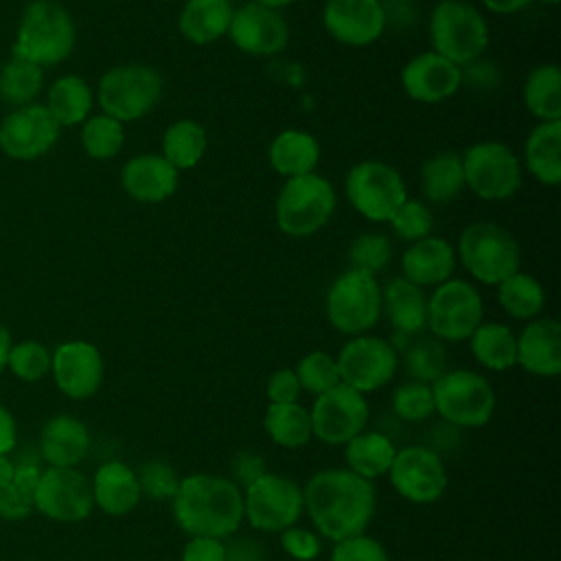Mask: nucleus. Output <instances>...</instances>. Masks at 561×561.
I'll use <instances>...</instances> for the list:
<instances>
[{
	"label": "nucleus",
	"mask_w": 561,
	"mask_h": 561,
	"mask_svg": "<svg viewBox=\"0 0 561 561\" xmlns=\"http://www.w3.org/2000/svg\"><path fill=\"white\" fill-rule=\"evenodd\" d=\"M15 476V462L9 456H0V489H4Z\"/></svg>",
	"instance_id": "59"
},
{
	"label": "nucleus",
	"mask_w": 561,
	"mask_h": 561,
	"mask_svg": "<svg viewBox=\"0 0 561 561\" xmlns=\"http://www.w3.org/2000/svg\"><path fill=\"white\" fill-rule=\"evenodd\" d=\"M263 430L272 443L285 449L305 447L313 438L309 410L298 403H270L263 416Z\"/></svg>",
	"instance_id": "37"
},
{
	"label": "nucleus",
	"mask_w": 561,
	"mask_h": 561,
	"mask_svg": "<svg viewBox=\"0 0 561 561\" xmlns=\"http://www.w3.org/2000/svg\"><path fill=\"white\" fill-rule=\"evenodd\" d=\"M162 96V77L142 64L110 68L96 90L103 114L118 123H131L147 116Z\"/></svg>",
	"instance_id": "8"
},
{
	"label": "nucleus",
	"mask_w": 561,
	"mask_h": 561,
	"mask_svg": "<svg viewBox=\"0 0 561 561\" xmlns=\"http://www.w3.org/2000/svg\"><path fill=\"white\" fill-rule=\"evenodd\" d=\"M263 473H267V467H265V460L252 451V449H243V451H237L232 462H230V480L243 491L248 489L252 482H256Z\"/></svg>",
	"instance_id": "52"
},
{
	"label": "nucleus",
	"mask_w": 561,
	"mask_h": 561,
	"mask_svg": "<svg viewBox=\"0 0 561 561\" xmlns=\"http://www.w3.org/2000/svg\"><path fill=\"white\" fill-rule=\"evenodd\" d=\"M42 469L35 462L15 465L13 480L0 489V517L18 522L35 511V486Z\"/></svg>",
	"instance_id": "42"
},
{
	"label": "nucleus",
	"mask_w": 561,
	"mask_h": 561,
	"mask_svg": "<svg viewBox=\"0 0 561 561\" xmlns=\"http://www.w3.org/2000/svg\"><path fill=\"white\" fill-rule=\"evenodd\" d=\"M331 561H390V557L383 543L366 533H359L335 541Z\"/></svg>",
	"instance_id": "50"
},
{
	"label": "nucleus",
	"mask_w": 561,
	"mask_h": 561,
	"mask_svg": "<svg viewBox=\"0 0 561 561\" xmlns=\"http://www.w3.org/2000/svg\"><path fill=\"white\" fill-rule=\"evenodd\" d=\"M228 2H230V0H228Z\"/></svg>",
	"instance_id": "62"
},
{
	"label": "nucleus",
	"mask_w": 561,
	"mask_h": 561,
	"mask_svg": "<svg viewBox=\"0 0 561 561\" xmlns=\"http://www.w3.org/2000/svg\"><path fill=\"white\" fill-rule=\"evenodd\" d=\"M61 127L42 103L13 107L0 123V149L13 160L46 156L59 140Z\"/></svg>",
	"instance_id": "18"
},
{
	"label": "nucleus",
	"mask_w": 561,
	"mask_h": 561,
	"mask_svg": "<svg viewBox=\"0 0 561 561\" xmlns=\"http://www.w3.org/2000/svg\"><path fill=\"white\" fill-rule=\"evenodd\" d=\"M232 11L228 0H186L180 11L178 28L191 44H213L228 33Z\"/></svg>",
	"instance_id": "29"
},
{
	"label": "nucleus",
	"mask_w": 561,
	"mask_h": 561,
	"mask_svg": "<svg viewBox=\"0 0 561 561\" xmlns=\"http://www.w3.org/2000/svg\"><path fill=\"white\" fill-rule=\"evenodd\" d=\"M327 318L344 335H364L381 316V287L375 276L348 270L340 274L327 291Z\"/></svg>",
	"instance_id": "9"
},
{
	"label": "nucleus",
	"mask_w": 561,
	"mask_h": 561,
	"mask_svg": "<svg viewBox=\"0 0 561 561\" xmlns=\"http://www.w3.org/2000/svg\"><path fill=\"white\" fill-rule=\"evenodd\" d=\"M392 410L401 421L419 423L434 414V394L430 383L408 381L392 392Z\"/></svg>",
	"instance_id": "47"
},
{
	"label": "nucleus",
	"mask_w": 561,
	"mask_h": 561,
	"mask_svg": "<svg viewBox=\"0 0 561 561\" xmlns=\"http://www.w3.org/2000/svg\"><path fill=\"white\" fill-rule=\"evenodd\" d=\"M302 506L316 530L340 541L359 535L370 524L377 508V491L351 469H322L302 486Z\"/></svg>",
	"instance_id": "1"
},
{
	"label": "nucleus",
	"mask_w": 561,
	"mask_h": 561,
	"mask_svg": "<svg viewBox=\"0 0 561 561\" xmlns=\"http://www.w3.org/2000/svg\"><path fill=\"white\" fill-rule=\"evenodd\" d=\"M226 546V561H267V550L261 546V541L250 537L228 539Z\"/></svg>",
	"instance_id": "55"
},
{
	"label": "nucleus",
	"mask_w": 561,
	"mask_h": 561,
	"mask_svg": "<svg viewBox=\"0 0 561 561\" xmlns=\"http://www.w3.org/2000/svg\"><path fill=\"white\" fill-rule=\"evenodd\" d=\"M390 226L399 239L414 243L430 237L434 219L421 199H405L390 217Z\"/></svg>",
	"instance_id": "48"
},
{
	"label": "nucleus",
	"mask_w": 561,
	"mask_h": 561,
	"mask_svg": "<svg viewBox=\"0 0 561 561\" xmlns=\"http://www.w3.org/2000/svg\"><path fill=\"white\" fill-rule=\"evenodd\" d=\"M394 351H403V364L412 381L434 383L447 370L445 344L434 335L397 333L390 342Z\"/></svg>",
	"instance_id": "30"
},
{
	"label": "nucleus",
	"mask_w": 561,
	"mask_h": 561,
	"mask_svg": "<svg viewBox=\"0 0 561 561\" xmlns=\"http://www.w3.org/2000/svg\"><path fill=\"white\" fill-rule=\"evenodd\" d=\"M267 158L272 169L289 180L316 173V167L320 162V145L309 131L285 129L272 140Z\"/></svg>",
	"instance_id": "31"
},
{
	"label": "nucleus",
	"mask_w": 561,
	"mask_h": 561,
	"mask_svg": "<svg viewBox=\"0 0 561 561\" xmlns=\"http://www.w3.org/2000/svg\"><path fill=\"white\" fill-rule=\"evenodd\" d=\"M497 302L515 320H535L546 305V291L537 278L515 272L497 285Z\"/></svg>",
	"instance_id": "40"
},
{
	"label": "nucleus",
	"mask_w": 561,
	"mask_h": 561,
	"mask_svg": "<svg viewBox=\"0 0 561 561\" xmlns=\"http://www.w3.org/2000/svg\"><path fill=\"white\" fill-rule=\"evenodd\" d=\"M50 362H53V353L46 344L37 340H24L11 346L7 368L20 381L35 383L50 373Z\"/></svg>",
	"instance_id": "44"
},
{
	"label": "nucleus",
	"mask_w": 561,
	"mask_h": 561,
	"mask_svg": "<svg viewBox=\"0 0 561 561\" xmlns=\"http://www.w3.org/2000/svg\"><path fill=\"white\" fill-rule=\"evenodd\" d=\"M44 88V68L11 55L0 68V99L11 107L35 103Z\"/></svg>",
	"instance_id": "41"
},
{
	"label": "nucleus",
	"mask_w": 561,
	"mask_h": 561,
	"mask_svg": "<svg viewBox=\"0 0 561 561\" xmlns=\"http://www.w3.org/2000/svg\"><path fill=\"white\" fill-rule=\"evenodd\" d=\"M524 158L528 173L546 186L561 182V121L539 123L526 138Z\"/></svg>",
	"instance_id": "32"
},
{
	"label": "nucleus",
	"mask_w": 561,
	"mask_h": 561,
	"mask_svg": "<svg viewBox=\"0 0 561 561\" xmlns=\"http://www.w3.org/2000/svg\"><path fill=\"white\" fill-rule=\"evenodd\" d=\"M434 412L456 427H482L495 412V392L486 377L469 368L445 370L434 383Z\"/></svg>",
	"instance_id": "7"
},
{
	"label": "nucleus",
	"mask_w": 561,
	"mask_h": 561,
	"mask_svg": "<svg viewBox=\"0 0 561 561\" xmlns=\"http://www.w3.org/2000/svg\"><path fill=\"white\" fill-rule=\"evenodd\" d=\"M327 33L346 46H368L386 28L381 0H327L322 11Z\"/></svg>",
	"instance_id": "21"
},
{
	"label": "nucleus",
	"mask_w": 561,
	"mask_h": 561,
	"mask_svg": "<svg viewBox=\"0 0 561 561\" xmlns=\"http://www.w3.org/2000/svg\"><path fill=\"white\" fill-rule=\"evenodd\" d=\"M173 517L191 537H232L243 522V491L213 473H191L173 495Z\"/></svg>",
	"instance_id": "2"
},
{
	"label": "nucleus",
	"mask_w": 561,
	"mask_h": 561,
	"mask_svg": "<svg viewBox=\"0 0 561 561\" xmlns=\"http://www.w3.org/2000/svg\"><path fill=\"white\" fill-rule=\"evenodd\" d=\"M35 511L61 524L83 522L94 511L92 484L77 467H46L35 486Z\"/></svg>",
	"instance_id": "14"
},
{
	"label": "nucleus",
	"mask_w": 561,
	"mask_h": 561,
	"mask_svg": "<svg viewBox=\"0 0 561 561\" xmlns=\"http://www.w3.org/2000/svg\"><path fill=\"white\" fill-rule=\"evenodd\" d=\"M50 373L61 394L81 401L96 394L105 366L101 351L92 342L68 340L53 351Z\"/></svg>",
	"instance_id": "19"
},
{
	"label": "nucleus",
	"mask_w": 561,
	"mask_h": 561,
	"mask_svg": "<svg viewBox=\"0 0 561 561\" xmlns=\"http://www.w3.org/2000/svg\"><path fill=\"white\" fill-rule=\"evenodd\" d=\"M125 142L123 123L107 114L88 116L81 127V147L94 160L114 158Z\"/></svg>",
	"instance_id": "43"
},
{
	"label": "nucleus",
	"mask_w": 561,
	"mask_h": 561,
	"mask_svg": "<svg viewBox=\"0 0 561 561\" xmlns=\"http://www.w3.org/2000/svg\"><path fill=\"white\" fill-rule=\"evenodd\" d=\"M182 561H226L224 539L191 537L182 550Z\"/></svg>",
	"instance_id": "54"
},
{
	"label": "nucleus",
	"mask_w": 561,
	"mask_h": 561,
	"mask_svg": "<svg viewBox=\"0 0 561 561\" xmlns=\"http://www.w3.org/2000/svg\"><path fill=\"white\" fill-rule=\"evenodd\" d=\"M388 476L392 489L412 504H432L447 489V471L440 456L423 445L397 449Z\"/></svg>",
	"instance_id": "17"
},
{
	"label": "nucleus",
	"mask_w": 561,
	"mask_h": 561,
	"mask_svg": "<svg viewBox=\"0 0 561 561\" xmlns=\"http://www.w3.org/2000/svg\"><path fill=\"white\" fill-rule=\"evenodd\" d=\"M344 188L353 208L370 221H390L408 199L401 173L379 160H364L351 167Z\"/></svg>",
	"instance_id": "11"
},
{
	"label": "nucleus",
	"mask_w": 561,
	"mask_h": 561,
	"mask_svg": "<svg viewBox=\"0 0 561 561\" xmlns=\"http://www.w3.org/2000/svg\"><path fill=\"white\" fill-rule=\"evenodd\" d=\"M524 103L539 123L561 121V70L554 64L537 66L524 83Z\"/></svg>",
	"instance_id": "38"
},
{
	"label": "nucleus",
	"mask_w": 561,
	"mask_h": 561,
	"mask_svg": "<svg viewBox=\"0 0 561 561\" xmlns=\"http://www.w3.org/2000/svg\"><path fill=\"white\" fill-rule=\"evenodd\" d=\"M228 35L248 55H276L287 46L289 26L280 11L248 2L232 11Z\"/></svg>",
	"instance_id": "20"
},
{
	"label": "nucleus",
	"mask_w": 561,
	"mask_h": 561,
	"mask_svg": "<svg viewBox=\"0 0 561 561\" xmlns=\"http://www.w3.org/2000/svg\"><path fill=\"white\" fill-rule=\"evenodd\" d=\"M136 476H138L140 493L151 500H173V495L180 486L178 473L173 471V467H169L162 460L142 462V467L136 471Z\"/></svg>",
	"instance_id": "49"
},
{
	"label": "nucleus",
	"mask_w": 561,
	"mask_h": 561,
	"mask_svg": "<svg viewBox=\"0 0 561 561\" xmlns=\"http://www.w3.org/2000/svg\"><path fill=\"white\" fill-rule=\"evenodd\" d=\"M180 171L158 153H140L123 164V191L142 204H158L169 199L178 188Z\"/></svg>",
	"instance_id": "23"
},
{
	"label": "nucleus",
	"mask_w": 561,
	"mask_h": 561,
	"mask_svg": "<svg viewBox=\"0 0 561 561\" xmlns=\"http://www.w3.org/2000/svg\"><path fill=\"white\" fill-rule=\"evenodd\" d=\"M94 94L85 79L79 75H64L53 81L46 94V110L59 123V127L79 125L90 116Z\"/></svg>",
	"instance_id": "34"
},
{
	"label": "nucleus",
	"mask_w": 561,
	"mask_h": 561,
	"mask_svg": "<svg viewBox=\"0 0 561 561\" xmlns=\"http://www.w3.org/2000/svg\"><path fill=\"white\" fill-rule=\"evenodd\" d=\"M430 42L434 53L451 64L469 66L489 44V26L482 13L465 0H440L430 15Z\"/></svg>",
	"instance_id": "4"
},
{
	"label": "nucleus",
	"mask_w": 561,
	"mask_h": 561,
	"mask_svg": "<svg viewBox=\"0 0 561 561\" xmlns=\"http://www.w3.org/2000/svg\"><path fill=\"white\" fill-rule=\"evenodd\" d=\"M340 381L353 390L366 394L386 386L399 366L397 351L392 344L377 335L351 337L335 357Z\"/></svg>",
	"instance_id": "15"
},
{
	"label": "nucleus",
	"mask_w": 561,
	"mask_h": 561,
	"mask_svg": "<svg viewBox=\"0 0 561 561\" xmlns=\"http://www.w3.org/2000/svg\"><path fill=\"white\" fill-rule=\"evenodd\" d=\"M90 449V432L72 414L48 419L39 432V456L48 467H77Z\"/></svg>",
	"instance_id": "25"
},
{
	"label": "nucleus",
	"mask_w": 561,
	"mask_h": 561,
	"mask_svg": "<svg viewBox=\"0 0 561 561\" xmlns=\"http://www.w3.org/2000/svg\"><path fill=\"white\" fill-rule=\"evenodd\" d=\"M460 83V68L434 50L412 57L401 70L405 94L419 103H440L454 96Z\"/></svg>",
	"instance_id": "22"
},
{
	"label": "nucleus",
	"mask_w": 561,
	"mask_h": 561,
	"mask_svg": "<svg viewBox=\"0 0 561 561\" xmlns=\"http://www.w3.org/2000/svg\"><path fill=\"white\" fill-rule=\"evenodd\" d=\"M333 210V184L318 173L289 178L274 206L276 226L289 237H311L331 219Z\"/></svg>",
	"instance_id": "6"
},
{
	"label": "nucleus",
	"mask_w": 561,
	"mask_h": 561,
	"mask_svg": "<svg viewBox=\"0 0 561 561\" xmlns=\"http://www.w3.org/2000/svg\"><path fill=\"white\" fill-rule=\"evenodd\" d=\"M469 348L476 362L489 370H508L517 364V337L502 322H480L469 335Z\"/></svg>",
	"instance_id": "35"
},
{
	"label": "nucleus",
	"mask_w": 561,
	"mask_h": 561,
	"mask_svg": "<svg viewBox=\"0 0 561 561\" xmlns=\"http://www.w3.org/2000/svg\"><path fill=\"white\" fill-rule=\"evenodd\" d=\"M18 443V425L13 414L0 403V456H9Z\"/></svg>",
	"instance_id": "56"
},
{
	"label": "nucleus",
	"mask_w": 561,
	"mask_h": 561,
	"mask_svg": "<svg viewBox=\"0 0 561 561\" xmlns=\"http://www.w3.org/2000/svg\"><path fill=\"white\" fill-rule=\"evenodd\" d=\"M280 535V546L283 550L296 559V561H313L320 552H322V543L320 537L309 530V528H300V526H289L285 528Z\"/></svg>",
	"instance_id": "51"
},
{
	"label": "nucleus",
	"mask_w": 561,
	"mask_h": 561,
	"mask_svg": "<svg viewBox=\"0 0 561 561\" xmlns=\"http://www.w3.org/2000/svg\"><path fill=\"white\" fill-rule=\"evenodd\" d=\"M254 2H259V4H263V7H267V9H283V7H287V4H291L294 0H254Z\"/></svg>",
	"instance_id": "60"
},
{
	"label": "nucleus",
	"mask_w": 561,
	"mask_h": 561,
	"mask_svg": "<svg viewBox=\"0 0 561 561\" xmlns=\"http://www.w3.org/2000/svg\"><path fill=\"white\" fill-rule=\"evenodd\" d=\"M458 256L465 270L484 285H500L519 272V245L500 224L473 221L458 239Z\"/></svg>",
	"instance_id": "5"
},
{
	"label": "nucleus",
	"mask_w": 561,
	"mask_h": 561,
	"mask_svg": "<svg viewBox=\"0 0 561 561\" xmlns=\"http://www.w3.org/2000/svg\"><path fill=\"white\" fill-rule=\"evenodd\" d=\"M482 296L478 289L462 280L449 278L436 285L427 298V329L440 342H462L482 322Z\"/></svg>",
	"instance_id": "13"
},
{
	"label": "nucleus",
	"mask_w": 561,
	"mask_h": 561,
	"mask_svg": "<svg viewBox=\"0 0 561 561\" xmlns=\"http://www.w3.org/2000/svg\"><path fill=\"white\" fill-rule=\"evenodd\" d=\"M456 267V252L449 241L440 237H425L414 241L401 259L403 278L419 287L440 285L449 280Z\"/></svg>",
	"instance_id": "27"
},
{
	"label": "nucleus",
	"mask_w": 561,
	"mask_h": 561,
	"mask_svg": "<svg viewBox=\"0 0 561 561\" xmlns=\"http://www.w3.org/2000/svg\"><path fill=\"white\" fill-rule=\"evenodd\" d=\"M77 39V26L68 9L57 0H31L18 22L11 55L42 68L64 61Z\"/></svg>",
	"instance_id": "3"
},
{
	"label": "nucleus",
	"mask_w": 561,
	"mask_h": 561,
	"mask_svg": "<svg viewBox=\"0 0 561 561\" xmlns=\"http://www.w3.org/2000/svg\"><path fill=\"white\" fill-rule=\"evenodd\" d=\"M421 188L430 202L447 204L465 191L462 158L456 151H438L421 167Z\"/></svg>",
	"instance_id": "36"
},
{
	"label": "nucleus",
	"mask_w": 561,
	"mask_h": 561,
	"mask_svg": "<svg viewBox=\"0 0 561 561\" xmlns=\"http://www.w3.org/2000/svg\"><path fill=\"white\" fill-rule=\"evenodd\" d=\"M517 364L535 377L561 373V324L554 318H535L517 335Z\"/></svg>",
	"instance_id": "24"
},
{
	"label": "nucleus",
	"mask_w": 561,
	"mask_h": 561,
	"mask_svg": "<svg viewBox=\"0 0 561 561\" xmlns=\"http://www.w3.org/2000/svg\"><path fill=\"white\" fill-rule=\"evenodd\" d=\"M302 513V489L285 476L263 473L243 489V517L256 530L283 533L296 526Z\"/></svg>",
	"instance_id": "12"
},
{
	"label": "nucleus",
	"mask_w": 561,
	"mask_h": 561,
	"mask_svg": "<svg viewBox=\"0 0 561 561\" xmlns=\"http://www.w3.org/2000/svg\"><path fill=\"white\" fill-rule=\"evenodd\" d=\"M206 129L191 118L175 121L162 136V158L178 171L193 169L206 153Z\"/></svg>",
	"instance_id": "39"
},
{
	"label": "nucleus",
	"mask_w": 561,
	"mask_h": 561,
	"mask_svg": "<svg viewBox=\"0 0 561 561\" xmlns=\"http://www.w3.org/2000/svg\"><path fill=\"white\" fill-rule=\"evenodd\" d=\"M311 432L324 445H346L353 436L366 430L368 403L366 397L346 383L316 397L311 410Z\"/></svg>",
	"instance_id": "16"
},
{
	"label": "nucleus",
	"mask_w": 561,
	"mask_h": 561,
	"mask_svg": "<svg viewBox=\"0 0 561 561\" xmlns=\"http://www.w3.org/2000/svg\"><path fill=\"white\" fill-rule=\"evenodd\" d=\"M392 259V243L381 232H364L348 248V261L353 270L375 276Z\"/></svg>",
	"instance_id": "46"
},
{
	"label": "nucleus",
	"mask_w": 561,
	"mask_h": 561,
	"mask_svg": "<svg viewBox=\"0 0 561 561\" xmlns=\"http://www.w3.org/2000/svg\"><path fill=\"white\" fill-rule=\"evenodd\" d=\"M294 373L298 377L300 388L307 390L313 397H318V394H322V392H327V390H331L333 386L340 383L337 362L327 351H311V353H307L298 362Z\"/></svg>",
	"instance_id": "45"
},
{
	"label": "nucleus",
	"mask_w": 561,
	"mask_h": 561,
	"mask_svg": "<svg viewBox=\"0 0 561 561\" xmlns=\"http://www.w3.org/2000/svg\"><path fill=\"white\" fill-rule=\"evenodd\" d=\"M465 188L486 202H502L517 193L522 164L511 147L497 140L471 145L462 156Z\"/></svg>",
	"instance_id": "10"
},
{
	"label": "nucleus",
	"mask_w": 561,
	"mask_h": 561,
	"mask_svg": "<svg viewBox=\"0 0 561 561\" xmlns=\"http://www.w3.org/2000/svg\"><path fill=\"white\" fill-rule=\"evenodd\" d=\"M394 454H397L394 443L381 432L364 430L344 445L346 469H351L353 473L366 480L386 476L394 460Z\"/></svg>",
	"instance_id": "33"
},
{
	"label": "nucleus",
	"mask_w": 561,
	"mask_h": 561,
	"mask_svg": "<svg viewBox=\"0 0 561 561\" xmlns=\"http://www.w3.org/2000/svg\"><path fill=\"white\" fill-rule=\"evenodd\" d=\"M381 311L397 333H421L427 324V296L423 287L397 276L381 289Z\"/></svg>",
	"instance_id": "28"
},
{
	"label": "nucleus",
	"mask_w": 561,
	"mask_h": 561,
	"mask_svg": "<svg viewBox=\"0 0 561 561\" xmlns=\"http://www.w3.org/2000/svg\"><path fill=\"white\" fill-rule=\"evenodd\" d=\"M90 484L94 508H101L105 515L112 517H123L131 513L142 497L136 471L123 460L103 462Z\"/></svg>",
	"instance_id": "26"
},
{
	"label": "nucleus",
	"mask_w": 561,
	"mask_h": 561,
	"mask_svg": "<svg viewBox=\"0 0 561 561\" xmlns=\"http://www.w3.org/2000/svg\"><path fill=\"white\" fill-rule=\"evenodd\" d=\"M265 392L272 403H298L302 388L294 368H278L267 377Z\"/></svg>",
	"instance_id": "53"
},
{
	"label": "nucleus",
	"mask_w": 561,
	"mask_h": 561,
	"mask_svg": "<svg viewBox=\"0 0 561 561\" xmlns=\"http://www.w3.org/2000/svg\"><path fill=\"white\" fill-rule=\"evenodd\" d=\"M13 346V340H11V333L9 329L0 322V375L7 370V362H9V351Z\"/></svg>",
	"instance_id": "58"
},
{
	"label": "nucleus",
	"mask_w": 561,
	"mask_h": 561,
	"mask_svg": "<svg viewBox=\"0 0 561 561\" xmlns=\"http://www.w3.org/2000/svg\"><path fill=\"white\" fill-rule=\"evenodd\" d=\"M491 13H497V15H511V13H517L522 9H526L533 0H480Z\"/></svg>",
	"instance_id": "57"
},
{
	"label": "nucleus",
	"mask_w": 561,
	"mask_h": 561,
	"mask_svg": "<svg viewBox=\"0 0 561 561\" xmlns=\"http://www.w3.org/2000/svg\"><path fill=\"white\" fill-rule=\"evenodd\" d=\"M539 2H543V4H557L559 0H539Z\"/></svg>",
	"instance_id": "61"
}]
</instances>
